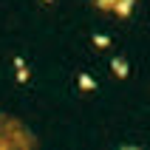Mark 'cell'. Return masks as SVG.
I'll use <instances>...</instances> for the list:
<instances>
[{"label":"cell","mask_w":150,"mask_h":150,"mask_svg":"<svg viewBox=\"0 0 150 150\" xmlns=\"http://www.w3.org/2000/svg\"><path fill=\"white\" fill-rule=\"evenodd\" d=\"M110 74L116 76V79H127L130 76V62L125 57H113L110 59Z\"/></svg>","instance_id":"6da1fadb"},{"label":"cell","mask_w":150,"mask_h":150,"mask_svg":"<svg viewBox=\"0 0 150 150\" xmlns=\"http://www.w3.org/2000/svg\"><path fill=\"white\" fill-rule=\"evenodd\" d=\"M76 85H79L82 93H96V88H99V82H96L88 71H79V74H76Z\"/></svg>","instance_id":"7a4b0ae2"},{"label":"cell","mask_w":150,"mask_h":150,"mask_svg":"<svg viewBox=\"0 0 150 150\" xmlns=\"http://www.w3.org/2000/svg\"><path fill=\"white\" fill-rule=\"evenodd\" d=\"M133 8H136V0H116L113 8H110V14H116L119 20H125V17L133 14Z\"/></svg>","instance_id":"3957f363"},{"label":"cell","mask_w":150,"mask_h":150,"mask_svg":"<svg viewBox=\"0 0 150 150\" xmlns=\"http://www.w3.org/2000/svg\"><path fill=\"white\" fill-rule=\"evenodd\" d=\"M14 68H17V82H28L31 71H28V65H25L23 57H14Z\"/></svg>","instance_id":"277c9868"},{"label":"cell","mask_w":150,"mask_h":150,"mask_svg":"<svg viewBox=\"0 0 150 150\" xmlns=\"http://www.w3.org/2000/svg\"><path fill=\"white\" fill-rule=\"evenodd\" d=\"M91 42H93V48H96V51H105V48H110V45H113V40H110L108 34H93Z\"/></svg>","instance_id":"5b68a950"},{"label":"cell","mask_w":150,"mask_h":150,"mask_svg":"<svg viewBox=\"0 0 150 150\" xmlns=\"http://www.w3.org/2000/svg\"><path fill=\"white\" fill-rule=\"evenodd\" d=\"M91 3H93V6H96V8H99V11H110L116 0H91Z\"/></svg>","instance_id":"8992f818"}]
</instances>
